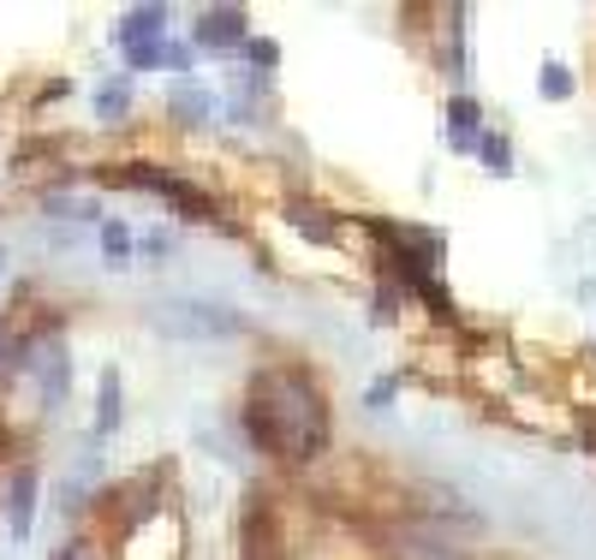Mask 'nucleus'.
Returning <instances> with one entry per match:
<instances>
[{
	"instance_id": "1",
	"label": "nucleus",
	"mask_w": 596,
	"mask_h": 560,
	"mask_svg": "<svg viewBox=\"0 0 596 560\" xmlns=\"http://www.w3.org/2000/svg\"><path fill=\"white\" fill-rule=\"evenodd\" d=\"M483 162H495V173H507V143H502V138L483 143Z\"/></svg>"
},
{
	"instance_id": "2",
	"label": "nucleus",
	"mask_w": 596,
	"mask_h": 560,
	"mask_svg": "<svg viewBox=\"0 0 596 560\" xmlns=\"http://www.w3.org/2000/svg\"><path fill=\"white\" fill-rule=\"evenodd\" d=\"M543 90H549V95H567V72L549 67V78H543Z\"/></svg>"
}]
</instances>
